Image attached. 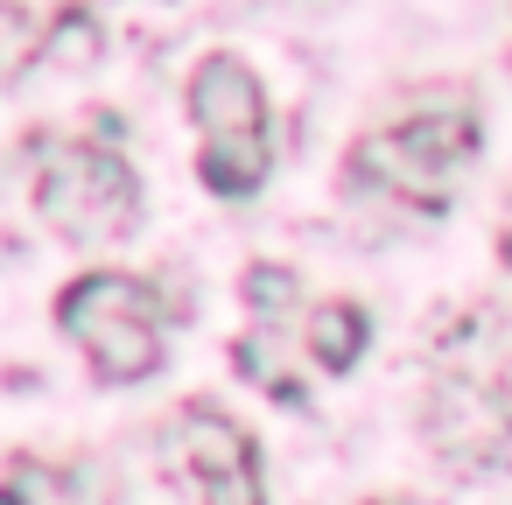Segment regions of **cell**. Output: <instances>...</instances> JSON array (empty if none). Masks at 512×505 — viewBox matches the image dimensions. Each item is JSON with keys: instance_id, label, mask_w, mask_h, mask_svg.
<instances>
[{"instance_id": "obj_1", "label": "cell", "mask_w": 512, "mask_h": 505, "mask_svg": "<svg viewBox=\"0 0 512 505\" xmlns=\"http://www.w3.org/2000/svg\"><path fill=\"white\" fill-rule=\"evenodd\" d=\"M477 155V106L470 99H449L442 113H414L400 127H379L351 148V176L365 190H386L414 211H442L449 190H456V169Z\"/></svg>"}, {"instance_id": "obj_2", "label": "cell", "mask_w": 512, "mask_h": 505, "mask_svg": "<svg viewBox=\"0 0 512 505\" xmlns=\"http://www.w3.org/2000/svg\"><path fill=\"white\" fill-rule=\"evenodd\" d=\"M36 211L57 239L71 246H106L127 239L141 218V183L127 169V155L113 148V134L99 141H50L36 162Z\"/></svg>"}, {"instance_id": "obj_3", "label": "cell", "mask_w": 512, "mask_h": 505, "mask_svg": "<svg viewBox=\"0 0 512 505\" xmlns=\"http://www.w3.org/2000/svg\"><path fill=\"white\" fill-rule=\"evenodd\" d=\"M190 120L204 127V155L197 176L218 197H253L274 169V141H267V92L239 57H204L190 71Z\"/></svg>"}, {"instance_id": "obj_4", "label": "cell", "mask_w": 512, "mask_h": 505, "mask_svg": "<svg viewBox=\"0 0 512 505\" xmlns=\"http://www.w3.org/2000/svg\"><path fill=\"white\" fill-rule=\"evenodd\" d=\"M57 330L85 344L92 372L134 386L162 365V295L141 274H78L57 295Z\"/></svg>"}, {"instance_id": "obj_5", "label": "cell", "mask_w": 512, "mask_h": 505, "mask_svg": "<svg viewBox=\"0 0 512 505\" xmlns=\"http://www.w3.org/2000/svg\"><path fill=\"white\" fill-rule=\"evenodd\" d=\"M169 456H176V477L197 491V505H267L253 435L211 400H190L169 421Z\"/></svg>"}, {"instance_id": "obj_6", "label": "cell", "mask_w": 512, "mask_h": 505, "mask_svg": "<svg viewBox=\"0 0 512 505\" xmlns=\"http://www.w3.org/2000/svg\"><path fill=\"white\" fill-rule=\"evenodd\" d=\"M428 435H435V449L456 470H498V463H512V414L498 407V393L484 379L449 372V365H442V379L428 393Z\"/></svg>"}, {"instance_id": "obj_7", "label": "cell", "mask_w": 512, "mask_h": 505, "mask_svg": "<svg viewBox=\"0 0 512 505\" xmlns=\"http://www.w3.org/2000/svg\"><path fill=\"white\" fill-rule=\"evenodd\" d=\"M92 0H0V85H15L71 29H85Z\"/></svg>"}, {"instance_id": "obj_8", "label": "cell", "mask_w": 512, "mask_h": 505, "mask_svg": "<svg viewBox=\"0 0 512 505\" xmlns=\"http://www.w3.org/2000/svg\"><path fill=\"white\" fill-rule=\"evenodd\" d=\"M365 344H372V323H365V309L358 302H323L316 316H309V365H323V372H351L358 358H365Z\"/></svg>"}, {"instance_id": "obj_9", "label": "cell", "mask_w": 512, "mask_h": 505, "mask_svg": "<svg viewBox=\"0 0 512 505\" xmlns=\"http://www.w3.org/2000/svg\"><path fill=\"white\" fill-rule=\"evenodd\" d=\"M232 365L253 379V386H267L274 400H288V407H302V379L288 372V344H281V323H267V330H246L239 344H232Z\"/></svg>"}, {"instance_id": "obj_10", "label": "cell", "mask_w": 512, "mask_h": 505, "mask_svg": "<svg viewBox=\"0 0 512 505\" xmlns=\"http://www.w3.org/2000/svg\"><path fill=\"white\" fill-rule=\"evenodd\" d=\"M239 295H246V309H253L260 323H288V316H295V274H288V267L253 260V267L239 274Z\"/></svg>"}, {"instance_id": "obj_11", "label": "cell", "mask_w": 512, "mask_h": 505, "mask_svg": "<svg viewBox=\"0 0 512 505\" xmlns=\"http://www.w3.org/2000/svg\"><path fill=\"white\" fill-rule=\"evenodd\" d=\"M449 372H470V379H484L491 393H498V407L512 414V344L491 358V365H470V358H449Z\"/></svg>"}, {"instance_id": "obj_12", "label": "cell", "mask_w": 512, "mask_h": 505, "mask_svg": "<svg viewBox=\"0 0 512 505\" xmlns=\"http://www.w3.org/2000/svg\"><path fill=\"white\" fill-rule=\"evenodd\" d=\"M0 505H29V484H22V477H8V484H0Z\"/></svg>"}, {"instance_id": "obj_13", "label": "cell", "mask_w": 512, "mask_h": 505, "mask_svg": "<svg viewBox=\"0 0 512 505\" xmlns=\"http://www.w3.org/2000/svg\"><path fill=\"white\" fill-rule=\"evenodd\" d=\"M498 260L512 267V218H505V232H498Z\"/></svg>"}, {"instance_id": "obj_14", "label": "cell", "mask_w": 512, "mask_h": 505, "mask_svg": "<svg viewBox=\"0 0 512 505\" xmlns=\"http://www.w3.org/2000/svg\"><path fill=\"white\" fill-rule=\"evenodd\" d=\"M386 505H421V498H386Z\"/></svg>"}]
</instances>
